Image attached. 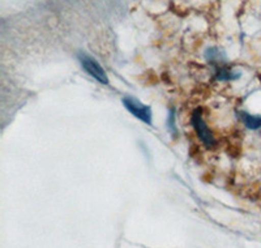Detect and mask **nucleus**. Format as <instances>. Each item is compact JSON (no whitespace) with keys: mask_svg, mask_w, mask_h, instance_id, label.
<instances>
[{"mask_svg":"<svg viewBox=\"0 0 261 248\" xmlns=\"http://www.w3.org/2000/svg\"><path fill=\"white\" fill-rule=\"evenodd\" d=\"M205 56H206V59H208L211 63H220V62H222V60H226L225 53L217 47L208 48V50H206V54H205Z\"/></svg>","mask_w":261,"mask_h":248,"instance_id":"obj_5","label":"nucleus"},{"mask_svg":"<svg viewBox=\"0 0 261 248\" xmlns=\"http://www.w3.org/2000/svg\"><path fill=\"white\" fill-rule=\"evenodd\" d=\"M238 116L242 120V123L247 128H249V130H258V128H261V116L251 115V114L246 111H239L238 112Z\"/></svg>","mask_w":261,"mask_h":248,"instance_id":"obj_4","label":"nucleus"},{"mask_svg":"<svg viewBox=\"0 0 261 248\" xmlns=\"http://www.w3.org/2000/svg\"><path fill=\"white\" fill-rule=\"evenodd\" d=\"M239 76H241V75L235 73V72L231 71V69L223 68L218 71L217 79L221 81H231V80H237V79H239Z\"/></svg>","mask_w":261,"mask_h":248,"instance_id":"obj_6","label":"nucleus"},{"mask_svg":"<svg viewBox=\"0 0 261 248\" xmlns=\"http://www.w3.org/2000/svg\"><path fill=\"white\" fill-rule=\"evenodd\" d=\"M123 105H124L125 109H127L132 115L136 116L137 119H140V120L144 121L145 124L151 126V123H153V114H151L150 107L144 105L143 102H140L137 98L129 97V95L123 98Z\"/></svg>","mask_w":261,"mask_h":248,"instance_id":"obj_2","label":"nucleus"},{"mask_svg":"<svg viewBox=\"0 0 261 248\" xmlns=\"http://www.w3.org/2000/svg\"><path fill=\"white\" fill-rule=\"evenodd\" d=\"M77 58L84 71L89 75V76H92L94 80H97L98 83L105 84V85H107V84L110 83L109 76H107V73L105 72V69L102 68V65L99 64L94 58H92V56H89L88 54L84 53L79 54Z\"/></svg>","mask_w":261,"mask_h":248,"instance_id":"obj_1","label":"nucleus"},{"mask_svg":"<svg viewBox=\"0 0 261 248\" xmlns=\"http://www.w3.org/2000/svg\"><path fill=\"white\" fill-rule=\"evenodd\" d=\"M191 123H192L193 128H195L200 141H201L205 146L212 148V146L216 145V140H214L213 133L211 132V130H209L206 123H205L204 118H202L201 110H196V111L193 112L192 118H191Z\"/></svg>","mask_w":261,"mask_h":248,"instance_id":"obj_3","label":"nucleus"},{"mask_svg":"<svg viewBox=\"0 0 261 248\" xmlns=\"http://www.w3.org/2000/svg\"><path fill=\"white\" fill-rule=\"evenodd\" d=\"M167 127L171 131L172 133L176 132V126H175V114H174V110L170 111V115L167 118Z\"/></svg>","mask_w":261,"mask_h":248,"instance_id":"obj_7","label":"nucleus"}]
</instances>
